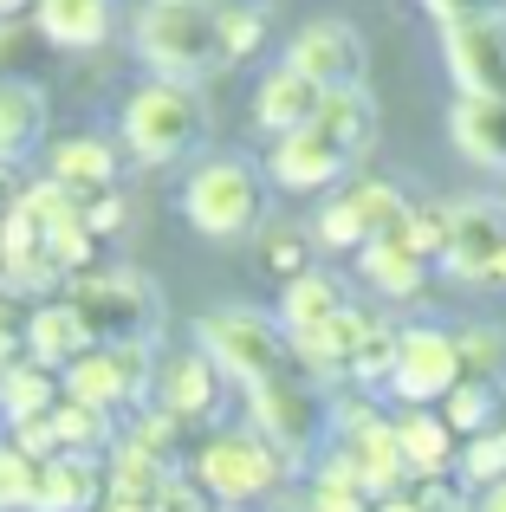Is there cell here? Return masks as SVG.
I'll use <instances>...</instances> for the list:
<instances>
[{"mask_svg":"<svg viewBox=\"0 0 506 512\" xmlns=\"http://www.w3.org/2000/svg\"><path fill=\"white\" fill-rule=\"evenodd\" d=\"M137 46L150 65H163V78L195 85V78L228 65V39H221V7L202 0H156L137 26Z\"/></svg>","mask_w":506,"mask_h":512,"instance_id":"cell-1","label":"cell"},{"mask_svg":"<svg viewBox=\"0 0 506 512\" xmlns=\"http://www.w3.org/2000/svg\"><path fill=\"white\" fill-rule=\"evenodd\" d=\"M202 130H208L202 98H195V85H176V78H156L124 104V143L137 156H150V163L189 156L202 143Z\"/></svg>","mask_w":506,"mask_h":512,"instance_id":"cell-2","label":"cell"},{"mask_svg":"<svg viewBox=\"0 0 506 512\" xmlns=\"http://www.w3.org/2000/svg\"><path fill=\"white\" fill-rule=\"evenodd\" d=\"M202 350L215 357V370L241 376L247 389L273 383V376H292V331L273 325V318H260V312L202 318Z\"/></svg>","mask_w":506,"mask_h":512,"instance_id":"cell-3","label":"cell"},{"mask_svg":"<svg viewBox=\"0 0 506 512\" xmlns=\"http://www.w3.org/2000/svg\"><path fill=\"white\" fill-rule=\"evenodd\" d=\"M182 201H189L195 234H208V240H241V234L260 227V175L247 163H234V156L195 169V182H189Z\"/></svg>","mask_w":506,"mask_h":512,"instance_id":"cell-4","label":"cell"},{"mask_svg":"<svg viewBox=\"0 0 506 512\" xmlns=\"http://www.w3.org/2000/svg\"><path fill=\"white\" fill-rule=\"evenodd\" d=\"M442 52H448V72H455L461 98L506 104V13L500 7L455 20L442 33Z\"/></svg>","mask_w":506,"mask_h":512,"instance_id":"cell-5","label":"cell"},{"mask_svg":"<svg viewBox=\"0 0 506 512\" xmlns=\"http://www.w3.org/2000/svg\"><path fill=\"white\" fill-rule=\"evenodd\" d=\"M279 467H286V454H279L273 441H260V435H215L202 454H195V480H202L221 506L260 500V493L279 480Z\"/></svg>","mask_w":506,"mask_h":512,"instance_id":"cell-6","label":"cell"},{"mask_svg":"<svg viewBox=\"0 0 506 512\" xmlns=\"http://www.w3.org/2000/svg\"><path fill=\"white\" fill-rule=\"evenodd\" d=\"M286 65L299 78H312L318 91H357V78H364V39L344 20H312L286 46Z\"/></svg>","mask_w":506,"mask_h":512,"instance_id":"cell-7","label":"cell"},{"mask_svg":"<svg viewBox=\"0 0 506 512\" xmlns=\"http://www.w3.org/2000/svg\"><path fill=\"white\" fill-rule=\"evenodd\" d=\"M461 383H468V370H461V344L448 331H403V357L390 376L396 396L422 409V402H448Z\"/></svg>","mask_w":506,"mask_h":512,"instance_id":"cell-8","label":"cell"},{"mask_svg":"<svg viewBox=\"0 0 506 512\" xmlns=\"http://www.w3.org/2000/svg\"><path fill=\"white\" fill-rule=\"evenodd\" d=\"M500 260H506V208H494V201H461V208H448V253H442L448 273L474 279V286H494Z\"/></svg>","mask_w":506,"mask_h":512,"instance_id":"cell-9","label":"cell"},{"mask_svg":"<svg viewBox=\"0 0 506 512\" xmlns=\"http://www.w3.org/2000/svg\"><path fill=\"white\" fill-rule=\"evenodd\" d=\"M72 305L85 312V325H91V331H104L111 344H143V325L156 318V305H150V286H143V279H130V273L78 279Z\"/></svg>","mask_w":506,"mask_h":512,"instance_id":"cell-10","label":"cell"},{"mask_svg":"<svg viewBox=\"0 0 506 512\" xmlns=\"http://www.w3.org/2000/svg\"><path fill=\"white\" fill-rule=\"evenodd\" d=\"M253 415H260V428L273 435L279 454L312 448V435H318V396L299 383V376H273V383H260V389H253Z\"/></svg>","mask_w":506,"mask_h":512,"instance_id":"cell-11","label":"cell"},{"mask_svg":"<svg viewBox=\"0 0 506 512\" xmlns=\"http://www.w3.org/2000/svg\"><path fill=\"white\" fill-rule=\"evenodd\" d=\"M344 461H351L357 487H364V493H377V500H390V493H396V480L409 474L403 441H396V422H377V415H370L364 428H351V435H344Z\"/></svg>","mask_w":506,"mask_h":512,"instance_id":"cell-12","label":"cell"},{"mask_svg":"<svg viewBox=\"0 0 506 512\" xmlns=\"http://www.w3.org/2000/svg\"><path fill=\"white\" fill-rule=\"evenodd\" d=\"M344 169H351V156L331 137H318V130H299V137L273 143V182L279 188H331Z\"/></svg>","mask_w":506,"mask_h":512,"instance_id":"cell-13","label":"cell"},{"mask_svg":"<svg viewBox=\"0 0 506 512\" xmlns=\"http://www.w3.org/2000/svg\"><path fill=\"white\" fill-rule=\"evenodd\" d=\"M253 111H260V124H266V130H279V137H299V130H312V124H318V111H325V91H318L312 78H299L292 65H279V72L260 85Z\"/></svg>","mask_w":506,"mask_h":512,"instance_id":"cell-14","label":"cell"},{"mask_svg":"<svg viewBox=\"0 0 506 512\" xmlns=\"http://www.w3.org/2000/svg\"><path fill=\"white\" fill-rule=\"evenodd\" d=\"M91 344V325L78 305H39L33 325H26V350H33L39 370H59V363H78Z\"/></svg>","mask_w":506,"mask_h":512,"instance_id":"cell-15","label":"cell"},{"mask_svg":"<svg viewBox=\"0 0 506 512\" xmlns=\"http://www.w3.org/2000/svg\"><path fill=\"white\" fill-rule=\"evenodd\" d=\"M396 441H403L409 474H422V480H442L448 467H455V428L442 422V409H409V415H396Z\"/></svg>","mask_w":506,"mask_h":512,"instance_id":"cell-16","label":"cell"},{"mask_svg":"<svg viewBox=\"0 0 506 512\" xmlns=\"http://www.w3.org/2000/svg\"><path fill=\"white\" fill-rule=\"evenodd\" d=\"M91 500H98V461L91 454H52V461H39L33 512H85Z\"/></svg>","mask_w":506,"mask_h":512,"instance_id":"cell-17","label":"cell"},{"mask_svg":"<svg viewBox=\"0 0 506 512\" xmlns=\"http://www.w3.org/2000/svg\"><path fill=\"white\" fill-rule=\"evenodd\" d=\"M39 137H46V98H39V85L7 78L0 85V163H20Z\"/></svg>","mask_w":506,"mask_h":512,"instance_id":"cell-18","label":"cell"},{"mask_svg":"<svg viewBox=\"0 0 506 512\" xmlns=\"http://www.w3.org/2000/svg\"><path fill=\"white\" fill-rule=\"evenodd\" d=\"M370 331H377V318H370V312H351V305H344L331 325H318V331H305V338H292V350H299L312 370H338V363L351 370Z\"/></svg>","mask_w":506,"mask_h":512,"instance_id":"cell-19","label":"cell"},{"mask_svg":"<svg viewBox=\"0 0 506 512\" xmlns=\"http://www.w3.org/2000/svg\"><path fill=\"white\" fill-rule=\"evenodd\" d=\"M448 130H455L461 156H474V163H494V169H506V104L461 98L455 111H448Z\"/></svg>","mask_w":506,"mask_h":512,"instance_id":"cell-20","label":"cell"},{"mask_svg":"<svg viewBox=\"0 0 506 512\" xmlns=\"http://www.w3.org/2000/svg\"><path fill=\"white\" fill-rule=\"evenodd\" d=\"M344 312V286L331 273H299L286 279V299H279V325L292 331V338H305V331L331 325V318Z\"/></svg>","mask_w":506,"mask_h":512,"instance_id":"cell-21","label":"cell"},{"mask_svg":"<svg viewBox=\"0 0 506 512\" xmlns=\"http://www.w3.org/2000/svg\"><path fill=\"white\" fill-rule=\"evenodd\" d=\"M52 175H59V188L65 195H104V188L117 182V156H111V143H98V137H72V143H59L52 150Z\"/></svg>","mask_w":506,"mask_h":512,"instance_id":"cell-22","label":"cell"},{"mask_svg":"<svg viewBox=\"0 0 506 512\" xmlns=\"http://www.w3.org/2000/svg\"><path fill=\"white\" fill-rule=\"evenodd\" d=\"M169 461L163 454H150V448H137V441H124V448L111 454V493H117V506H143L150 512L156 500H163V487H169Z\"/></svg>","mask_w":506,"mask_h":512,"instance_id":"cell-23","label":"cell"},{"mask_svg":"<svg viewBox=\"0 0 506 512\" xmlns=\"http://www.w3.org/2000/svg\"><path fill=\"white\" fill-rule=\"evenodd\" d=\"M318 137H331L344 156H364L377 143V104L364 91H325V111H318Z\"/></svg>","mask_w":506,"mask_h":512,"instance_id":"cell-24","label":"cell"},{"mask_svg":"<svg viewBox=\"0 0 506 512\" xmlns=\"http://www.w3.org/2000/svg\"><path fill=\"white\" fill-rule=\"evenodd\" d=\"M163 409L176 422H195V415L215 409V357L208 350H189V357H176L163 370Z\"/></svg>","mask_w":506,"mask_h":512,"instance_id":"cell-25","label":"cell"},{"mask_svg":"<svg viewBox=\"0 0 506 512\" xmlns=\"http://www.w3.org/2000/svg\"><path fill=\"white\" fill-rule=\"evenodd\" d=\"M65 402H85V409H117V402H130L124 370H117L111 344H104V350H85L78 363H65Z\"/></svg>","mask_w":506,"mask_h":512,"instance_id":"cell-26","label":"cell"},{"mask_svg":"<svg viewBox=\"0 0 506 512\" xmlns=\"http://www.w3.org/2000/svg\"><path fill=\"white\" fill-rule=\"evenodd\" d=\"M39 26L52 46H98L111 33V0H39Z\"/></svg>","mask_w":506,"mask_h":512,"instance_id":"cell-27","label":"cell"},{"mask_svg":"<svg viewBox=\"0 0 506 512\" xmlns=\"http://www.w3.org/2000/svg\"><path fill=\"white\" fill-rule=\"evenodd\" d=\"M0 409H7L13 428L46 422V415L59 409V383H52V370H39V363H13V370L0 376Z\"/></svg>","mask_w":506,"mask_h":512,"instance_id":"cell-28","label":"cell"},{"mask_svg":"<svg viewBox=\"0 0 506 512\" xmlns=\"http://www.w3.org/2000/svg\"><path fill=\"white\" fill-rule=\"evenodd\" d=\"M357 260H364V279L377 292H390V299H416V292H422V273H429V260H422V253H409V247H396V240H370Z\"/></svg>","mask_w":506,"mask_h":512,"instance_id":"cell-29","label":"cell"},{"mask_svg":"<svg viewBox=\"0 0 506 512\" xmlns=\"http://www.w3.org/2000/svg\"><path fill=\"white\" fill-rule=\"evenodd\" d=\"M461 370H468V383H506V331L494 325H474V331H461Z\"/></svg>","mask_w":506,"mask_h":512,"instance_id":"cell-30","label":"cell"},{"mask_svg":"<svg viewBox=\"0 0 506 512\" xmlns=\"http://www.w3.org/2000/svg\"><path fill=\"white\" fill-rule=\"evenodd\" d=\"M52 435H59V454H91L104 435H111V422H104V409L59 402V409H52Z\"/></svg>","mask_w":506,"mask_h":512,"instance_id":"cell-31","label":"cell"},{"mask_svg":"<svg viewBox=\"0 0 506 512\" xmlns=\"http://www.w3.org/2000/svg\"><path fill=\"white\" fill-rule=\"evenodd\" d=\"M442 422L455 428V435H468V441L487 435V422H494V389L487 383H461L455 396L442 402Z\"/></svg>","mask_w":506,"mask_h":512,"instance_id":"cell-32","label":"cell"},{"mask_svg":"<svg viewBox=\"0 0 506 512\" xmlns=\"http://www.w3.org/2000/svg\"><path fill=\"white\" fill-rule=\"evenodd\" d=\"M33 493H39V461L20 448H0V512L33 506Z\"/></svg>","mask_w":506,"mask_h":512,"instance_id":"cell-33","label":"cell"},{"mask_svg":"<svg viewBox=\"0 0 506 512\" xmlns=\"http://www.w3.org/2000/svg\"><path fill=\"white\" fill-rule=\"evenodd\" d=\"M312 240H318V247H357V253H364V247H370V227L357 221V208H351V201L338 195V201H331L325 214H318Z\"/></svg>","mask_w":506,"mask_h":512,"instance_id":"cell-34","label":"cell"},{"mask_svg":"<svg viewBox=\"0 0 506 512\" xmlns=\"http://www.w3.org/2000/svg\"><path fill=\"white\" fill-rule=\"evenodd\" d=\"M396 357H403V338L377 325V331L364 338V350H357L351 376H357V383H390V376H396Z\"/></svg>","mask_w":506,"mask_h":512,"instance_id":"cell-35","label":"cell"},{"mask_svg":"<svg viewBox=\"0 0 506 512\" xmlns=\"http://www.w3.org/2000/svg\"><path fill=\"white\" fill-rule=\"evenodd\" d=\"M461 474L481 480V487H500V480H506V435H500V428H487V435L468 441V454H461Z\"/></svg>","mask_w":506,"mask_h":512,"instance_id":"cell-36","label":"cell"},{"mask_svg":"<svg viewBox=\"0 0 506 512\" xmlns=\"http://www.w3.org/2000/svg\"><path fill=\"white\" fill-rule=\"evenodd\" d=\"M266 20L253 7H221V39H228V59H247L253 46H260Z\"/></svg>","mask_w":506,"mask_h":512,"instance_id":"cell-37","label":"cell"},{"mask_svg":"<svg viewBox=\"0 0 506 512\" xmlns=\"http://www.w3.org/2000/svg\"><path fill=\"white\" fill-rule=\"evenodd\" d=\"M364 500H370L364 487H331V480H318L312 512H364Z\"/></svg>","mask_w":506,"mask_h":512,"instance_id":"cell-38","label":"cell"},{"mask_svg":"<svg viewBox=\"0 0 506 512\" xmlns=\"http://www.w3.org/2000/svg\"><path fill=\"white\" fill-rule=\"evenodd\" d=\"M266 260H273V266H286V273L299 279V273H305V266H299V260H305L299 234H286V227H279V234H266Z\"/></svg>","mask_w":506,"mask_h":512,"instance_id":"cell-39","label":"cell"},{"mask_svg":"<svg viewBox=\"0 0 506 512\" xmlns=\"http://www.w3.org/2000/svg\"><path fill=\"white\" fill-rule=\"evenodd\" d=\"M150 512H208V506H202V493H195V487H182V480H169V487H163V500H156Z\"/></svg>","mask_w":506,"mask_h":512,"instance_id":"cell-40","label":"cell"},{"mask_svg":"<svg viewBox=\"0 0 506 512\" xmlns=\"http://www.w3.org/2000/svg\"><path fill=\"white\" fill-rule=\"evenodd\" d=\"M377 512H422L416 493H390V500H377Z\"/></svg>","mask_w":506,"mask_h":512,"instance_id":"cell-41","label":"cell"},{"mask_svg":"<svg viewBox=\"0 0 506 512\" xmlns=\"http://www.w3.org/2000/svg\"><path fill=\"white\" fill-rule=\"evenodd\" d=\"M474 512H506V480H500V487H487V493H481V506H474Z\"/></svg>","mask_w":506,"mask_h":512,"instance_id":"cell-42","label":"cell"},{"mask_svg":"<svg viewBox=\"0 0 506 512\" xmlns=\"http://www.w3.org/2000/svg\"><path fill=\"white\" fill-rule=\"evenodd\" d=\"M13 370V331H0V376Z\"/></svg>","mask_w":506,"mask_h":512,"instance_id":"cell-43","label":"cell"},{"mask_svg":"<svg viewBox=\"0 0 506 512\" xmlns=\"http://www.w3.org/2000/svg\"><path fill=\"white\" fill-rule=\"evenodd\" d=\"M0 331H13V299L0 292Z\"/></svg>","mask_w":506,"mask_h":512,"instance_id":"cell-44","label":"cell"},{"mask_svg":"<svg viewBox=\"0 0 506 512\" xmlns=\"http://www.w3.org/2000/svg\"><path fill=\"white\" fill-rule=\"evenodd\" d=\"M13 7H20V0H0V13H13Z\"/></svg>","mask_w":506,"mask_h":512,"instance_id":"cell-45","label":"cell"},{"mask_svg":"<svg viewBox=\"0 0 506 512\" xmlns=\"http://www.w3.org/2000/svg\"><path fill=\"white\" fill-rule=\"evenodd\" d=\"M111 512H143V506H111Z\"/></svg>","mask_w":506,"mask_h":512,"instance_id":"cell-46","label":"cell"},{"mask_svg":"<svg viewBox=\"0 0 506 512\" xmlns=\"http://www.w3.org/2000/svg\"><path fill=\"white\" fill-rule=\"evenodd\" d=\"M500 435H506V422H500Z\"/></svg>","mask_w":506,"mask_h":512,"instance_id":"cell-47","label":"cell"}]
</instances>
